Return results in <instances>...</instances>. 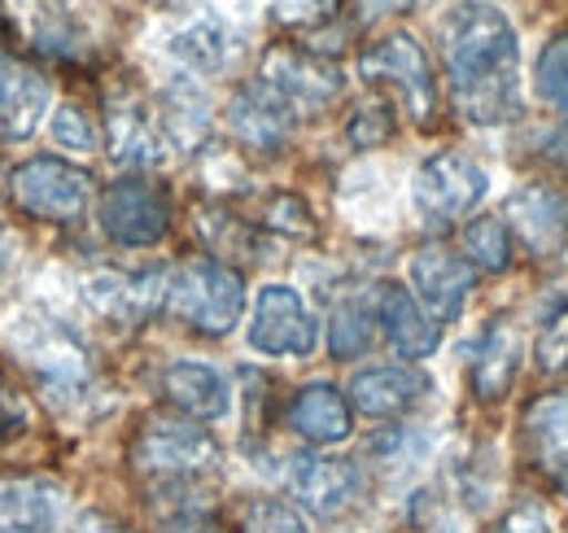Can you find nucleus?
Masks as SVG:
<instances>
[{"instance_id":"obj_6","label":"nucleus","mask_w":568,"mask_h":533,"mask_svg":"<svg viewBox=\"0 0 568 533\" xmlns=\"http://www.w3.org/2000/svg\"><path fill=\"white\" fill-rule=\"evenodd\" d=\"M171 228V201L149 180H119L101 198V232L114 245L149 250L166 237Z\"/></svg>"},{"instance_id":"obj_28","label":"nucleus","mask_w":568,"mask_h":533,"mask_svg":"<svg viewBox=\"0 0 568 533\" xmlns=\"http://www.w3.org/2000/svg\"><path fill=\"white\" fill-rule=\"evenodd\" d=\"M464 250H468L473 266H481V271H507L511 266V232L503 219L481 214L464 228Z\"/></svg>"},{"instance_id":"obj_33","label":"nucleus","mask_w":568,"mask_h":533,"mask_svg":"<svg viewBox=\"0 0 568 533\" xmlns=\"http://www.w3.org/2000/svg\"><path fill=\"white\" fill-rule=\"evenodd\" d=\"M267 223L281 228V232H293V237H311V232H315L306 201L293 198V193H284V198H276L272 205H267Z\"/></svg>"},{"instance_id":"obj_19","label":"nucleus","mask_w":568,"mask_h":533,"mask_svg":"<svg viewBox=\"0 0 568 533\" xmlns=\"http://www.w3.org/2000/svg\"><path fill=\"white\" fill-rule=\"evenodd\" d=\"M18 350L27 354V363L36 368V376L49 390H74L88 381V359L74 345L71 336L53 324H31L27 333L18 336Z\"/></svg>"},{"instance_id":"obj_37","label":"nucleus","mask_w":568,"mask_h":533,"mask_svg":"<svg viewBox=\"0 0 568 533\" xmlns=\"http://www.w3.org/2000/svg\"><path fill=\"white\" fill-rule=\"evenodd\" d=\"M202 533H214V530H202Z\"/></svg>"},{"instance_id":"obj_15","label":"nucleus","mask_w":568,"mask_h":533,"mask_svg":"<svg viewBox=\"0 0 568 533\" xmlns=\"http://www.w3.org/2000/svg\"><path fill=\"white\" fill-rule=\"evenodd\" d=\"M110 153L123 167H158L166 158V135L158 114L132 92L110 97Z\"/></svg>"},{"instance_id":"obj_3","label":"nucleus","mask_w":568,"mask_h":533,"mask_svg":"<svg viewBox=\"0 0 568 533\" xmlns=\"http://www.w3.org/2000/svg\"><path fill=\"white\" fill-rule=\"evenodd\" d=\"M13 201L44 223H79L92 201V180L62 158H31L9 175Z\"/></svg>"},{"instance_id":"obj_13","label":"nucleus","mask_w":568,"mask_h":533,"mask_svg":"<svg viewBox=\"0 0 568 533\" xmlns=\"http://www.w3.org/2000/svg\"><path fill=\"white\" fill-rule=\"evenodd\" d=\"M53 101L49 79L18 58H0V140L18 144L44 123Z\"/></svg>"},{"instance_id":"obj_25","label":"nucleus","mask_w":568,"mask_h":533,"mask_svg":"<svg viewBox=\"0 0 568 533\" xmlns=\"http://www.w3.org/2000/svg\"><path fill=\"white\" fill-rule=\"evenodd\" d=\"M158 123H162V135H166V144H175V149H193L206 128H211V101H206V92L197 88V83H189V79H180V83H171L166 92H162V114H158Z\"/></svg>"},{"instance_id":"obj_7","label":"nucleus","mask_w":568,"mask_h":533,"mask_svg":"<svg viewBox=\"0 0 568 533\" xmlns=\"http://www.w3.org/2000/svg\"><path fill=\"white\" fill-rule=\"evenodd\" d=\"M358 74L363 79H385V83H394L398 92H403V101H407V110L428 123V114L437 110V83H433V67H428L425 49L416 44V36H407V31H394V36H385L381 44H372L363 58H358Z\"/></svg>"},{"instance_id":"obj_26","label":"nucleus","mask_w":568,"mask_h":533,"mask_svg":"<svg viewBox=\"0 0 568 533\" xmlns=\"http://www.w3.org/2000/svg\"><path fill=\"white\" fill-rule=\"evenodd\" d=\"M525 433L538 464L568 472V394H547L534 402L525 415Z\"/></svg>"},{"instance_id":"obj_11","label":"nucleus","mask_w":568,"mask_h":533,"mask_svg":"<svg viewBox=\"0 0 568 533\" xmlns=\"http://www.w3.org/2000/svg\"><path fill=\"white\" fill-rule=\"evenodd\" d=\"M473 280H477L473 263H464L459 254H450L442 245H425L420 254H412L416 302L425 306L437 324H446V320H455L464 311V298L473 293Z\"/></svg>"},{"instance_id":"obj_12","label":"nucleus","mask_w":568,"mask_h":533,"mask_svg":"<svg viewBox=\"0 0 568 533\" xmlns=\"http://www.w3.org/2000/svg\"><path fill=\"white\" fill-rule=\"evenodd\" d=\"M293 119H297L293 105L284 101L272 83H263V79L245 83V88L227 101V128H232V135H236L241 144H250V149H263V153L281 149L284 140H288Z\"/></svg>"},{"instance_id":"obj_17","label":"nucleus","mask_w":568,"mask_h":533,"mask_svg":"<svg viewBox=\"0 0 568 533\" xmlns=\"http://www.w3.org/2000/svg\"><path fill=\"white\" fill-rule=\"evenodd\" d=\"M376 320L385 324V336L398 345V354L407 359H428L442 341L437 320L428 315L425 306L412 298V289H398V284H385L381 298H376Z\"/></svg>"},{"instance_id":"obj_32","label":"nucleus","mask_w":568,"mask_h":533,"mask_svg":"<svg viewBox=\"0 0 568 533\" xmlns=\"http://www.w3.org/2000/svg\"><path fill=\"white\" fill-rule=\"evenodd\" d=\"M346 135H351L355 149H376V144H385V140L394 135V114H389V105L376 101V105L355 110V119L346 123Z\"/></svg>"},{"instance_id":"obj_38","label":"nucleus","mask_w":568,"mask_h":533,"mask_svg":"<svg viewBox=\"0 0 568 533\" xmlns=\"http://www.w3.org/2000/svg\"><path fill=\"white\" fill-rule=\"evenodd\" d=\"M0 406H4V399H0Z\"/></svg>"},{"instance_id":"obj_31","label":"nucleus","mask_w":568,"mask_h":533,"mask_svg":"<svg viewBox=\"0 0 568 533\" xmlns=\"http://www.w3.org/2000/svg\"><path fill=\"white\" fill-rule=\"evenodd\" d=\"M245 533H306V521L281 499H258L245 507Z\"/></svg>"},{"instance_id":"obj_21","label":"nucleus","mask_w":568,"mask_h":533,"mask_svg":"<svg viewBox=\"0 0 568 533\" xmlns=\"http://www.w3.org/2000/svg\"><path fill=\"white\" fill-rule=\"evenodd\" d=\"M425 390L428 381L412 368H367L351 381V402L372 420H389V415L412 411Z\"/></svg>"},{"instance_id":"obj_34","label":"nucleus","mask_w":568,"mask_h":533,"mask_svg":"<svg viewBox=\"0 0 568 533\" xmlns=\"http://www.w3.org/2000/svg\"><path fill=\"white\" fill-rule=\"evenodd\" d=\"M498 533H551V521H547V512L538 503H520L516 512H507Z\"/></svg>"},{"instance_id":"obj_2","label":"nucleus","mask_w":568,"mask_h":533,"mask_svg":"<svg viewBox=\"0 0 568 533\" xmlns=\"http://www.w3.org/2000/svg\"><path fill=\"white\" fill-rule=\"evenodd\" d=\"M166 311L206 336L232 333L245 315V280L219 259H193L166 275Z\"/></svg>"},{"instance_id":"obj_10","label":"nucleus","mask_w":568,"mask_h":533,"mask_svg":"<svg viewBox=\"0 0 568 533\" xmlns=\"http://www.w3.org/2000/svg\"><path fill=\"white\" fill-rule=\"evenodd\" d=\"M263 83H272L284 101L293 105V114L302 110H320L342 92V67L324 62L320 53H302V49H272L263 58Z\"/></svg>"},{"instance_id":"obj_36","label":"nucleus","mask_w":568,"mask_h":533,"mask_svg":"<svg viewBox=\"0 0 568 533\" xmlns=\"http://www.w3.org/2000/svg\"><path fill=\"white\" fill-rule=\"evenodd\" d=\"M403 4H407V0H367L372 13H389V9H403Z\"/></svg>"},{"instance_id":"obj_4","label":"nucleus","mask_w":568,"mask_h":533,"mask_svg":"<svg viewBox=\"0 0 568 533\" xmlns=\"http://www.w3.org/2000/svg\"><path fill=\"white\" fill-rule=\"evenodd\" d=\"M490 189V175L468 158V153H433L420 162L416 180H412V198L416 210L428 223H455L464 214H473Z\"/></svg>"},{"instance_id":"obj_16","label":"nucleus","mask_w":568,"mask_h":533,"mask_svg":"<svg viewBox=\"0 0 568 533\" xmlns=\"http://www.w3.org/2000/svg\"><path fill=\"white\" fill-rule=\"evenodd\" d=\"M83 298L97 315L119 320V324H136L158 302H166V275H158V271H144V275L105 271V275H92L83 284Z\"/></svg>"},{"instance_id":"obj_1","label":"nucleus","mask_w":568,"mask_h":533,"mask_svg":"<svg viewBox=\"0 0 568 533\" xmlns=\"http://www.w3.org/2000/svg\"><path fill=\"white\" fill-rule=\"evenodd\" d=\"M442 44L455 110L468 123L495 128L520 114V40L503 9L486 0L459 4L442 27Z\"/></svg>"},{"instance_id":"obj_8","label":"nucleus","mask_w":568,"mask_h":533,"mask_svg":"<svg viewBox=\"0 0 568 533\" xmlns=\"http://www.w3.org/2000/svg\"><path fill=\"white\" fill-rule=\"evenodd\" d=\"M132 460L144 472H166V476H193L219 464V442L206 429L189 420H149L132 446Z\"/></svg>"},{"instance_id":"obj_35","label":"nucleus","mask_w":568,"mask_h":533,"mask_svg":"<svg viewBox=\"0 0 568 533\" xmlns=\"http://www.w3.org/2000/svg\"><path fill=\"white\" fill-rule=\"evenodd\" d=\"M333 4L337 0H281L276 13H281L284 22H320V18L333 13Z\"/></svg>"},{"instance_id":"obj_14","label":"nucleus","mask_w":568,"mask_h":533,"mask_svg":"<svg viewBox=\"0 0 568 533\" xmlns=\"http://www.w3.org/2000/svg\"><path fill=\"white\" fill-rule=\"evenodd\" d=\"M507 219L534 254H556L568 237V198L551 184H525L507 198Z\"/></svg>"},{"instance_id":"obj_29","label":"nucleus","mask_w":568,"mask_h":533,"mask_svg":"<svg viewBox=\"0 0 568 533\" xmlns=\"http://www.w3.org/2000/svg\"><path fill=\"white\" fill-rule=\"evenodd\" d=\"M534 83H538V97L556 110L568 114V31L556 36L542 53H538V67H534Z\"/></svg>"},{"instance_id":"obj_24","label":"nucleus","mask_w":568,"mask_h":533,"mask_svg":"<svg viewBox=\"0 0 568 533\" xmlns=\"http://www.w3.org/2000/svg\"><path fill=\"white\" fill-rule=\"evenodd\" d=\"M520 354H525L520 333L507 324H490L481 345H477V359H473V394L481 402L503 399L520 372Z\"/></svg>"},{"instance_id":"obj_27","label":"nucleus","mask_w":568,"mask_h":533,"mask_svg":"<svg viewBox=\"0 0 568 533\" xmlns=\"http://www.w3.org/2000/svg\"><path fill=\"white\" fill-rule=\"evenodd\" d=\"M372 324H376V315H372L363 302H337L333 315H328V350H333L337 359L363 354V350L372 345V333H376Z\"/></svg>"},{"instance_id":"obj_5","label":"nucleus","mask_w":568,"mask_h":533,"mask_svg":"<svg viewBox=\"0 0 568 533\" xmlns=\"http://www.w3.org/2000/svg\"><path fill=\"white\" fill-rule=\"evenodd\" d=\"M315 341H320V324L311 306L302 302V293L293 284H263L254 302V320H250V345L272 359L281 354L306 359Z\"/></svg>"},{"instance_id":"obj_9","label":"nucleus","mask_w":568,"mask_h":533,"mask_svg":"<svg viewBox=\"0 0 568 533\" xmlns=\"http://www.w3.org/2000/svg\"><path fill=\"white\" fill-rule=\"evenodd\" d=\"M288 490L315 516H342L363 490V472L337 455H297L288 460Z\"/></svg>"},{"instance_id":"obj_30","label":"nucleus","mask_w":568,"mask_h":533,"mask_svg":"<svg viewBox=\"0 0 568 533\" xmlns=\"http://www.w3.org/2000/svg\"><path fill=\"white\" fill-rule=\"evenodd\" d=\"M49 132H53V140H58L62 149H74V153H92V149L101 144V135H97V123H92V119H88L79 105H62V110L53 114Z\"/></svg>"},{"instance_id":"obj_18","label":"nucleus","mask_w":568,"mask_h":533,"mask_svg":"<svg viewBox=\"0 0 568 533\" xmlns=\"http://www.w3.org/2000/svg\"><path fill=\"white\" fill-rule=\"evenodd\" d=\"M288 429L315 446H333L351 438L355 415H351V402L342 399V390L320 381V385L297 390V399L288 402Z\"/></svg>"},{"instance_id":"obj_22","label":"nucleus","mask_w":568,"mask_h":533,"mask_svg":"<svg viewBox=\"0 0 568 533\" xmlns=\"http://www.w3.org/2000/svg\"><path fill=\"white\" fill-rule=\"evenodd\" d=\"M62 521V494L49 481L0 485V533H53Z\"/></svg>"},{"instance_id":"obj_20","label":"nucleus","mask_w":568,"mask_h":533,"mask_svg":"<svg viewBox=\"0 0 568 533\" xmlns=\"http://www.w3.org/2000/svg\"><path fill=\"white\" fill-rule=\"evenodd\" d=\"M162 394L193 420H219L232 406V390L223 372H214L211 363H193V359H180L162 372Z\"/></svg>"},{"instance_id":"obj_23","label":"nucleus","mask_w":568,"mask_h":533,"mask_svg":"<svg viewBox=\"0 0 568 533\" xmlns=\"http://www.w3.org/2000/svg\"><path fill=\"white\" fill-rule=\"evenodd\" d=\"M232 49H236V44H232V31H227V22L214 18V13H193V18L180 22V27L171 31V40H166V53H171L175 62H184L189 70H202V74L227 67Z\"/></svg>"}]
</instances>
